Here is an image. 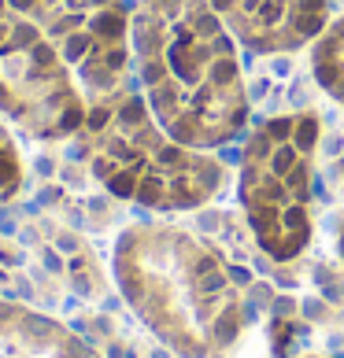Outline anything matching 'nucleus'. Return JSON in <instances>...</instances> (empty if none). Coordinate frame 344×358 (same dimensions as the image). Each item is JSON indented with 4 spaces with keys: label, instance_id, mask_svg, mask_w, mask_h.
Listing matches in <instances>:
<instances>
[{
    "label": "nucleus",
    "instance_id": "f03ea898",
    "mask_svg": "<svg viewBox=\"0 0 344 358\" xmlns=\"http://www.w3.org/2000/svg\"><path fill=\"white\" fill-rule=\"evenodd\" d=\"M0 358H97L67 329L0 303Z\"/></svg>",
    "mask_w": 344,
    "mask_h": 358
},
{
    "label": "nucleus",
    "instance_id": "f257e3e1",
    "mask_svg": "<svg viewBox=\"0 0 344 358\" xmlns=\"http://www.w3.org/2000/svg\"><path fill=\"white\" fill-rule=\"evenodd\" d=\"M118 281L144 325L185 358L230 348L241 329L226 270L189 236H126L118 248Z\"/></svg>",
    "mask_w": 344,
    "mask_h": 358
}]
</instances>
